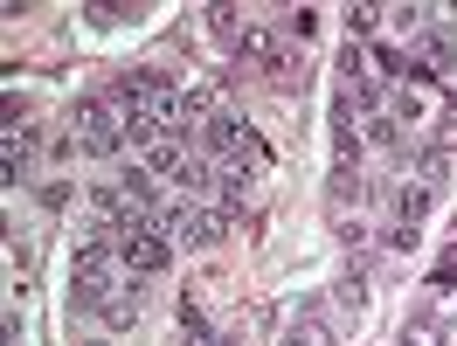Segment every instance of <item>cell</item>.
<instances>
[{
	"label": "cell",
	"instance_id": "cell-1",
	"mask_svg": "<svg viewBox=\"0 0 457 346\" xmlns=\"http://www.w3.org/2000/svg\"><path fill=\"white\" fill-rule=\"evenodd\" d=\"M118 284H125V263H118L112 229H90L84 243H77V257H70V298H77L84 312H97Z\"/></svg>",
	"mask_w": 457,
	"mask_h": 346
},
{
	"label": "cell",
	"instance_id": "cell-2",
	"mask_svg": "<svg viewBox=\"0 0 457 346\" xmlns=\"http://www.w3.org/2000/svg\"><path fill=\"white\" fill-rule=\"evenodd\" d=\"M70 139L84 145L90 160H118L125 152V118H118L112 97H77V111H70Z\"/></svg>",
	"mask_w": 457,
	"mask_h": 346
},
{
	"label": "cell",
	"instance_id": "cell-3",
	"mask_svg": "<svg viewBox=\"0 0 457 346\" xmlns=\"http://www.w3.org/2000/svg\"><path fill=\"white\" fill-rule=\"evenodd\" d=\"M236 62H250V70H263L270 84H298V56H291L285 29H263V21H243V35H236Z\"/></svg>",
	"mask_w": 457,
	"mask_h": 346
},
{
	"label": "cell",
	"instance_id": "cell-4",
	"mask_svg": "<svg viewBox=\"0 0 457 346\" xmlns=\"http://www.w3.org/2000/svg\"><path fill=\"white\" fill-rule=\"evenodd\" d=\"M112 243H118V263H125L132 277H160L173 263V243H167V229H160L153 215H132L125 229H112Z\"/></svg>",
	"mask_w": 457,
	"mask_h": 346
},
{
	"label": "cell",
	"instance_id": "cell-5",
	"mask_svg": "<svg viewBox=\"0 0 457 346\" xmlns=\"http://www.w3.org/2000/svg\"><path fill=\"white\" fill-rule=\"evenodd\" d=\"M160 229H167V243L208 250V243H222V235H228V215H222V208H195V202H167Z\"/></svg>",
	"mask_w": 457,
	"mask_h": 346
},
{
	"label": "cell",
	"instance_id": "cell-6",
	"mask_svg": "<svg viewBox=\"0 0 457 346\" xmlns=\"http://www.w3.org/2000/svg\"><path fill=\"white\" fill-rule=\"evenodd\" d=\"M402 346H451V318L429 312V305H416V312L402 318Z\"/></svg>",
	"mask_w": 457,
	"mask_h": 346
},
{
	"label": "cell",
	"instance_id": "cell-7",
	"mask_svg": "<svg viewBox=\"0 0 457 346\" xmlns=\"http://www.w3.org/2000/svg\"><path fill=\"white\" fill-rule=\"evenodd\" d=\"M97 318H104L112 333H125V325H139V277H132V270H125V284H118L112 298L97 305Z\"/></svg>",
	"mask_w": 457,
	"mask_h": 346
},
{
	"label": "cell",
	"instance_id": "cell-8",
	"mask_svg": "<svg viewBox=\"0 0 457 346\" xmlns=\"http://www.w3.org/2000/svg\"><path fill=\"white\" fill-rule=\"evenodd\" d=\"M139 167L153 173V180H180V167H187V139H153L139 152Z\"/></svg>",
	"mask_w": 457,
	"mask_h": 346
},
{
	"label": "cell",
	"instance_id": "cell-9",
	"mask_svg": "<svg viewBox=\"0 0 457 346\" xmlns=\"http://www.w3.org/2000/svg\"><path fill=\"white\" fill-rule=\"evenodd\" d=\"M409 167H416V187L423 194H444V180H451V152H436V145H416V152H402Z\"/></svg>",
	"mask_w": 457,
	"mask_h": 346
},
{
	"label": "cell",
	"instance_id": "cell-10",
	"mask_svg": "<svg viewBox=\"0 0 457 346\" xmlns=\"http://www.w3.org/2000/svg\"><path fill=\"white\" fill-rule=\"evenodd\" d=\"M361 139H368V145H388V152H409V139H402V118H395V111H368Z\"/></svg>",
	"mask_w": 457,
	"mask_h": 346
},
{
	"label": "cell",
	"instance_id": "cell-11",
	"mask_svg": "<svg viewBox=\"0 0 457 346\" xmlns=\"http://www.w3.org/2000/svg\"><path fill=\"white\" fill-rule=\"evenodd\" d=\"M180 346H228V340H215V325L201 318L195 298H180Z\"/></svg>",
	"mask_w": 457,
	"mask_h": 346
},
{
	"label": "cell",
	"instance_id": "cell-12",
	"mask_svg": "<svg viewBox=\"0 0 457 346\" xmlns=\"http://www.w3.org/2000/svg\"><path fill=\"white\" fill-rule=\"evenodd\" d=\"M333 305H340V318H361V312H368V277L346 270L340 284H333Z\"/></svg>",
	"mask_w": 457,
	"mask_h": 346
},
{
	"label": "cell",
	"instance_id": "cell-13",
	"mask_svg": "<svg viewBox=\"0 0 457 346\" xmlns=\"http://www.w3.org/2000/svg\"><path fill=\"white\" fill-rule=\"evenodd\" d=\"M243 194H250V167H215V202L228 208H243Z\"/></svg>",
	"mask_w": 457,
	"mask_h": 346
},
{
	"label": "cell",
	"instance_id": "cell-14",
	"mask_svg": "<svg viewBox=\"0 0 457 346\" xmlns=\"http://www.w3.org/2000/svg\"><path fill=\"white\" fill-rule=\"evenodd\" d=\"M278 346H333V333H326L312 312H298V318L285 325V340H278Z\"/></svg>",
	"mask_w": 457,
	"mask_h": 346
},
{
	"label": "cell",
	"instance_id": "cell-15",
	"mask_svg": "<svg viewBox=\"0 0 457 346\" xmlns=\"http://www.w3.org/2000/svg\"><path fill=\"white\" fill-rule=\"evenodd\" d=\"M381 14H388V7H353V14H346V42H374V35H381Z\"/></svg>",
	"mask_w": 457,
	"mask_h": 346
},
{
	"label": "cell",
	"instance_id": "cell-16",
	"mask_svg": "<svg viewBox=\"0 0 457 346\" xmlns=\"http://www.w3.org/2000/svg\"><path fill=\"white\" fill-rule=\"evenodd\" d=\"M208 29L222 35L228 49H236V35H243V21H236V7H228V0H215V7H208Z\"/></svg>",
	"mask_w": 457,
	"mask_h": 346
},
{
	"label": "cell",
	"instance_id": "cell-17",
	"mask_svg": "<svg viewBox=\"0 0 457 346\" xmlns=\"http://www.w3.org/2000/svg\"><path fill=\"white\" fill-rule=\"evenodd\" d=\"M312 29H319V14H312V7H285V42H305Z\"/></svg>",
	"mask_w": 457,
	"mask_h": 346
},
{
	"label": "cell",
	"instance_id": "cell-18",
	"mask_svg": "<svg viewBox=\"0 0 457 346\" xmlns=\"http://www.w3.org/2000/svg\"><path fill=\"white\" fill-rule=\"evenodd\" d=\"M429 291H444V298H457V250H444V263H436V277H429Z\"/></svg>",
	"mask_w": 457,
	"mask_h": 346
},
{
	"label": "cell",
	"instance_id": "cell-19",
	"mask_svg": "<svg viewBox=\"0 0 457 346\" xmlns=\"http://www.w3.org/2000/svg\"><path fill=\"white\" fill-rule=\"evenodd\" d=\"M84 14H90V21H97V29H118V21L132 14V7H118V0H90Z\"/></svg>",
	"mask_w": 457,
	"mask_h": 346
},
{
	"label": "cell",
	"instance_id": "cell-20",
	"mask_svg": "<svg viewBox=\"0 0 457 346\" xmlns=\"http://www.w3.org/2000/svg\"><path fill=\"white\" fill-rule=\"evenodd\" d=\"M77 346H112V340H77Z\"/></svg>",
	"mask_w": 457,
	"mask_h": 346
}]
</instances>
